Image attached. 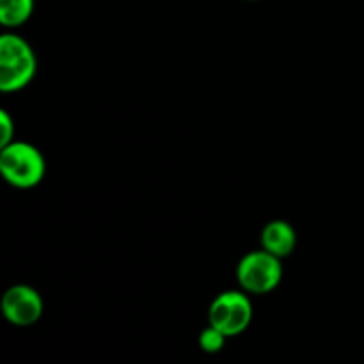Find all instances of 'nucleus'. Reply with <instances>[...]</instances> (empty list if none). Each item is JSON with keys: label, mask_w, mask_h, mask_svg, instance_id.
Returning <instances> with one entry per match:
<instances>
[{"label": "nucleus", "mask_w": 364, "mask_h": 364, "mask_svg": "<svg viewBox=\"0 0 364 364\" xmlns=\"http://www.w3.org/2000/svg\"><path fill=\"white\" fill-rule=\"evenodd\" d=\"M255 308L244 290H226L217 295L208 309V323L233 338L247 331L251 326Z\"/></svg>", "instance_id": "4"}, {"label": "nucleus", "mask_w": 364, "mask_h": 364, "mask_svg": "<svg viewBox=\"0 0 364 364\" xmlns=\"http://www.w3.org/2000/svg\"><path fill=\"white\" fill-rule=\"evenodd\" d=\"M237 281L240 290L249 295L270 294L283 281L281 258L270 255L265 249L247 252L237 265Z\"/></svg>", "instance_id": "3"}, {"label": "nucleus", "mask_w": 364, "mask_h": 364, "mask_svg": "<svg viewBox=\"0 0 364 364\" xmlns=\"http://www.w3.org/2000/svg\"><path fill=\"white\" fill-rule=\"evenodd\" d=\"M36 0H0V25L18 28L31 20Z\"/></svg>", "instance_id": "7"}, {"label": "nucleus", "mask_w": 364, "mask_h": 364, "mask_svg": "<svg viewBox=\"0 0 364 364\" xmlns=\"http://www.w3.org/2000/svg\"><path fill=\"white\" fill-rule=\"evenodd\" d=\"M226 340V334L220 333L219 329H215V327L208 323V327H205V329L201 331L198 341L203 352H206V354H217V352H220L224 348Z\"/></svg>", "instance_id": "8"}, {"label": "nucleus", "mask_w": 364, "mask_h": 364, "mask_svg": "<svg viewBox=\"0 0 364 364\" xmlns=\"http://www.w3.org/2000/svg\"><path fill=\"white\" fill-rule=\"evenodd\" d=\"M297 247V231L283 219L270 220L262 231V249L277 258H287Z\"/></svg>", "instance_id": "6"}, {"label": "nucleus", "mask_w": 364, "mask_h": 364, "mask_svg": "<svg viewBox=\"0 0 364 364\" xmlns=\"http://www.w3.org/2000/svg\"><path fill=\"white\" fill-rule=\"evenodd\" d=\"M14 141V121L6 109L0 107V151Z\"/></svg>", "instance_id": "9"}, {"label": "nucleus", "mask_w": 364, "mask_h": 364, "mask_svg": "<svg viewBox=\"0 0 364 364\" xmlns=\"http://www.w3.org/2000/svg\"><path fill=\"white\" fill-rule=\"evenodd\" d=\"M38 71V57L31 43L20 34H0V92L27 87Z\"/></svg>", "instance_id": "1"}, {"label": "nucleus", "mask_w": 364, "mask_h": 364, "mask_svg": "<svg viewBox=\"0 0 364 364\" xmlns=\"http://www.w3.org/2000/svg\"><path fill=\"white\" fill-rule=\"evenodd\" d=\"M46 174V160L34 144L25 141H13L0 151V176L11 187H38Z\"/></svg>", "instance_id": "2"}, {"label": "nucleus", "mask_w": 364, "mask_h": 364, "mask_svg": "<svg viewBox=\"0 0 364 364\" xmlns=\"http://www.w3.org/2000/svg\"><path fill=\"white\" fill-rule=\"evenodd\" d=\"M45 311L41 294L28 284H13L0 299V313L16 327H31L39 322Z\"/></svg>", "instance_id": "5"}]
</instances>
